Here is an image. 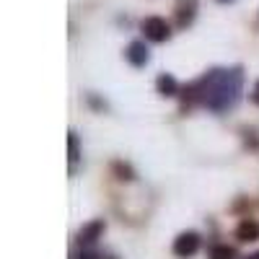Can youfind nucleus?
<instances>
[{
	"mask_svg": "<svg viewBox=\"0 0 259 259\" xmlns=\"http://www.w3.org/2000/svg\"><path fill=\"white\" fill-rule=\"evenodd\" d=\"M244 73L241 68H218L210 70L202 80L192 83L184 91V104L200 101L210 112H228L241 99Z\"/></svg>",
	"mask_w": 259,
	"mask_h": 259,
	"instance_id": "obj_1",
	"label": "nucleus"
},
{
	"mask_svg": "<svg viewBox=\"0 0 259 259\" xmlns=\"http://www.w3.org/2000/svg\"><path fill=\"white\" fill-rule=\"evenodd\" d=\"M143 31H145V39H150V41H166L171 36V26L166 24V18H158V16L145 18Z\"/></svg>",
	"mask_w": 259,
	"mask_h": 259,
	"instance_id": "obj_2",
	"label": "nucleus"
},
{
	"mask_svg": "<svg viewBox=\"0 0 259 259\" xmlns=\"http://www.w3.org/2000/svg\"><path fill=\"white\" fill-rule=\"evenodd\" d=\"M197 249H200V236L194 231H187V233L177 236V241H174V254L177 256H192Z\"/></svg>",
	"mask_w": 259,
	"mask_h": 259,
	"instance_id": "obj_3",
	"label": "nucleus"
},
{
	"mask_svg": "<svg viewBox=\"0 0 259 259\" xmlns=\"http://www.w3.org/2000/svg\"><path fill=\"white\" fill-rule=\"evenodd\" d=\"M101 233H104V221H94V223H89V226L80 228L78 241H80V246H94V244L101 239Z\"/></svg>",
	"mask_w": 259,
	"mask_h": 259,
	"instance_id": "obj_4",
	"label": "nucleus"
},
{
	"mask_svg": "<svg viewBox=\"0 0 259 259\" xmlns=\"http://www.w3.org/2000/svg\"><path fill=\"white\" fill-rule=\"evenodd\" d=\"M194 11H197V0H179L177 3V26L187 29L194 21Z\"/></svg>",
	"mask_w": 259,
	"mask_h": 259,
	"instance_id": "obj_5",
	"label": "nucleus"
},
{
	"mask_svg": "<svg viewBox=\"0 0 259 259\" xmlns=\"http://www.w3.org/2000/svg\"><path fill=\"white\" fill-rule=\"evenodd\" d=\"M124 57L130 60V65H135V68H143V65L150 60V55H148V47H145V41H133V45L127 47Z\"/></svg>",
	"mask_w": 259,
	"mask_h": 259,
	"instance_id": "obj_6",
	"label": "nucleus"
},
{
	"mask_svg": "<svg viewBox=\"0 0 259 259\" xmlns=\"http://www.w3.org/2000/svg\"><path fill=\"white\" fill-rule=\"evenodd\" d=\"M236 239L239 241H259V223L251 218H244L236 228Z\"/></svg>",
	"mask_w": 259,
	"mask_h": 259,
	"instance_id": "obj_7",
	"label": "nucleus"
},
{
	"mask_svg": "<svg viewBox=\"0 0 259 259\" xmlns=\"http://www.w3.org/2000/svg\"><path fill=\"white\" fill-rule=\"evenodd\" d=\"M156 89H158V94L161 96H177L179 94V83L171 78V75H158V80H156Z\"/></svg>",
	"mask_w": 259,
	"mask_h": 259,
	"instance_id": "obj_8",
	"label": "nucleus"
},
{
	"mask_svg": "<svg viewBox=\"0 0 259 259\" xmlns=\"http://www.w3.org/2000/svg\"><path fill=\"white\" fill-rule=\"evenodd\" d=\"M210 259H236V251L228 244H215L210 249Z\"/></svg>",
	"mask_w": 259,
	"mask_h": 259,
	"instance_id": "obj_9",
	"label": "nucleus"
},
{
	"mask_svg": "<svg viewBox=\"0 0 259 259\" xmlns=\"http://www.w3.org/2000/svg\"><path fill=\"white\" fill-rule=\"evenodd\" d=\"M68 148H70V163H75V161H78V138H75V133H70Z\"/></svg>",
	"mask_w": 259,
	"mask_h": 259,
	"instance_id": "obj_10",
	"label": "nucleus"
},
{
	"mask_svg": "<svg viewBox=\"0 0 259 259\" xmlns=\"http://www.w3.org/2000/svg\"><path fill=\"white\" fill-rule=\"evenodd\" d=\"M114 171H117V174H119V179H133V168H130V166H122V163H114Z\"/></svg>",
	"mask_w": 259,
	"mask_h": 259,
	"instance_id": "obj_11",
	"label": "nucleus"
},
{
	"mask_svg": "<svg viewBox=\"0 0 259 259\" xmlns=\"http://www.w3.org/2000/svg\"><path fill=\"white\" fill-rule=\"evenodd\" d=\"M78 259H101V256H99L96 251H91L89 246H83V251H80V256H78Z\"/></svg>",
	"mask_w": 259,
	"mask_h": 259,
	"instance_id": "obj_12",
	"label": "nucleus"
},
{
	"mask_svg": "<svg viewBox=\"0 0 259 259\" xmlns=\"http://www.w3.org/2000/svg\"><path fill=\"white\" fill-rule=\"evenodd\" d=\"M251 101H254V104H259V83L254 85V91H251Z\"/></svg>",
	"mask_w": 259,
	"mask_h": 259,
	"instance_id": "obj_13",
	"label": "nucleus"
},
{
	"mask_svg": "<svg viewBox=\"0 0 259 259\" xmlns=\"http://www.w3.org/2000/svg\"><path fill=\"white\" fill-rule=\"evenodd\" d=\"M246 259H259V251H256V254H251V256H246Z\"/></svg>",
	"mask_w": 259,
	"mask_h": 259,
	"instance_id": "obj_14",
	"label": "nucleus"
},
{
	"mask_svg": "<svg viewBox=\"0 0 259 259\" xmlns=\"http://www.w3.org/2000/svg\"><path fill=\"white\" fill-rule=\"evenodd\" d=\"M218 3H233V0H218Z\"/></svg>",
	"mask_w": 259,
	"mask_h": 259,
	"instance_id": "obj_15",
	"label": "nucleus"
}]
</instances>
